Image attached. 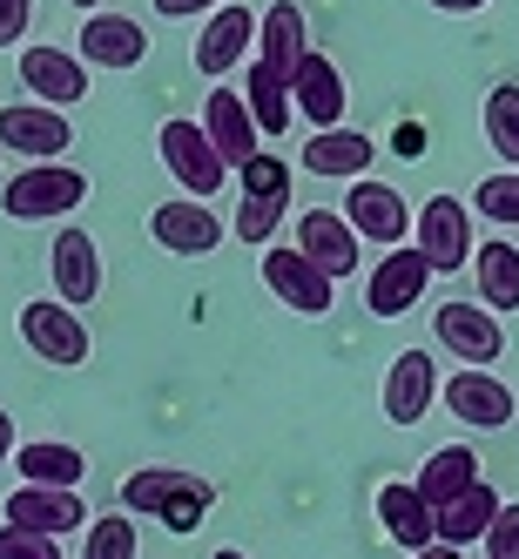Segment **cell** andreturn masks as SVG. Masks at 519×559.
Masks as SVG:
<instances>
[{
  "instance_id": "cell-39",
  "label": "cell",
  "mask_w": 519,
  "mask_h": 559,
  "mask_svg": "<svg viewBox=\"0 0 519 559\" xmlns=\"http://www.w3.org/2000/svg\"><path fill=\"white\" fill-rule=\"evenodd\" d=\"M14 452H21V445H14V418H8V412H0V465H8Z\"/></svg>"
},
{
  "instance_id": "cell-42",
  "label": "cell",
  "mask_w": 519,
  "mask_h": 559,
  "mask_svg": "<svg viewBox=\"0 0 519 559\" xmlns=\"http://www.w3.org/2000/svg\"><path fill=\"white\" fill-rule=\"evenodd\" d=\"M210 559H250V552H236V546H216V552H210Z\"/></svg>"
},
{
  "instance_id": "cell-30",
  "label": "cell",
  "mask_w": 519,
  "mask_h": 559,
  "mask_svg": "<svg viewBox=\"0 0 519 559\" xmlns=\"http://www.w3.org/2000/svg\"><path fill=\"white\" fill-rule=\"evenodd\" d=\"M244 102H250V115H257V129H263V135H284V129L297 122L291 82H276L263 61H250V88H244Z\"/></svg>"
},
{
  "instance_id": "cell-16",
  "label": "cell",
  "mask_w": 519,
  "mask_h": 559,
  "mask_svg": "<svg viewBox=\"0 0 519 559\" xmlns=\"http://www.w3.org/2000/svg\"><path fill=\"white\" fill-rule=\"evenodd\" d=\"M438 405H446L459 425H472V431H499V425H512V391L493 378V371H452L446 384H438Z\"/></svg>"
},
{
  "instance_id": "cell-2",
  "label": "cell",
  "mask_w": 519,
  "mask_h": 559,
  "mask_svg": "<svg viewBox=\"0 0 519 559\" xmlns=\"http://www.w3.org/2000/svg\"><path fill=\"white\" fill-rule=\"evenodd\" d=\"M89 203V176L68 169V163H27L8 189H0V210L14 223H48V216H68Z\"/></svg>"
},
{
  "instance_id": "cell-25",
  "label": "cell",
  "mask_w": 519,
  "mask_h": 559,
  "mask_svg": "<svg viewBox=\"0 0 519 559\" xmlns=\"http://www.w3.org/2000/svg\"><path fill=\"white\" fill-rule=\"evenodd\" d=\"M371 155H378L371 135H357V129H325V135L304 142V169L325 176V182H365Z\"/></svg>"
},
{
  "instance_id": "cell-13",
  "label": "cell",
  "mask_w": 519,
  "mask_h": 559,
  "mask_svg": "<svg viewBox=\"0 0 519 559\" xmlns=\"http://www.w3.org/2000/svg\"><path fill=\"white\" fill-rule=\"evenodd\" d=\"M0 148H21L27 163H61V148H74V129L48 102H14L0 108Z\"/></svg>"
},
{
  "instance_id": "cell-41",
  "label": "cell",
  "mask_w": 519,
  "mask_h": 559,
  "mask_svg": "<svg viewBox=\"0 0 519 559\" xmlns=\"http://www.w3.org/2000/svg\"><path fill=\"white\" fill-rule=\"evenodd\" d=\"M412 559H465L459 546H425V552H412Z\"/></svg>"
},
{
  "instance_id": "cell-4",
  "label": "cell",
  "mask_w": 519,
  "mask_h": 559,
  "mask_svg": "<svg viewBox=\"0 0 519 559\" xmlns=\"http://www.w3.org/2000/svg\"><path fill=\"white\" fill-rule=\"evenodd\" d=\"M21 337H27V350L42 357V365H55V371L89 365V350H95V337H89V324H82V310H68L61 297H34V304H21Z\"/></svg>"
},
{
  "instance_id": "cell-5",
  "label": "cell",
  "mask_w": 519,
  "mask_h": 559,
  "mask_svg": "<svg viewBox=\"0 0 519 559\" xmlns=\"http://www.w3.org/2000/svg\"><path fill=\"white\" fill-rule=\"evenodd\" d=\"M155 148H163V163H169L176 189H182V195H196V203H210V195L223 189V176H229V163L216 155L210 129H203V122H189V115H176V122H163V135H155Z\"/></svg>"
},
{
  "instance_id": "cell-28",
  "label": "cell",
  "mask_w": 519,
  "mask_h": 559,
  "mask_svg": "<svg viewBox=\"0 0 519 559\" xmlns=\"http://www.w3.org/2000/svg\"><path fill=\"white\" fill-rule=\"evenodd\" d=\"M412 486L425 492V506L438 512V506H452L459 492H472L479 486V452L472 445H438L432 459H425V472L412 478Z\"/></svg>"
},
{
  "instance_id": "cell-1",
  "label": "cell",
  "mask_w": 519,
  "mask_h": 559,
  "mask_svg": "<svg viewBox=\"0 0 519 559\" xmlns=\"http://www.w3.org/2000/svg\"><path fill=\"white\" fill-rule=\"evenodd\" d=\"M210 506H216V486L203 472L149 465V472L122 478V512H142V519H155V526H169V533H196Z\"/></svg>"
},
{
  "instance_id": "cell-10",
  "label": "cell",
  "mask_w": 519,
  "mask_h": 559,
  "mask_svg": "<svg viewBox=\"0 0 519 559\" xmlns=\"http://www.w3.org/2000/svg\"><path fill=\"white\" fill-rule=\"evenodd\" d=\"M149 236L169 257H216L223 250V216L210 203H196V195H176V203H155Z\"/></svg>"
},
{
  "instance_id": "cell-36",
  "label": "cell",
  "mask_w": 519,
  "mask_h": 559,
  "mask_svg": "<svg viewBox=\"0 0 519 559\" xmlns=\"http://www.w3.org/2000/svg\"><path fill=\"white\" fill-rule=\"evenodd\" d=\"M486 559H519V506H506L499 526L486 533Z\"/></svg>"
},
{
  "instance_id": "cell-21",
  "label": "cell",
  "mask_w": 519,
  "mask_h": 559,
  "mask_svg": "<svg viewBox=\"0 0 519 559\" xmlns=\"http://www.w3.org/2000/svg\"><path fill=\"white\" fill-rule=\"evenodd\" d=\"M432 397H438V365L425 350H398L391 371H385V418L391 425H418L432 412Z\"/></svg>"
},
{
  "instance_id": "cell-38",
  "label": "cell",
  "mask_w": 519,
  "mask_h": 559,
  "mask_svg": "<svg viewBox=\"0 0 519 559\" xmlns=\"http://www.w3.org/2000/svg\"><path fill=\"white\" fill-rule=\"evenodd\" d=\"M398 155H405V163H418V155H425V129H418V122L398 129Z\"/></svg>"
},
{
  "instance_id": "cell-37",
  "label": "cell",
  "mask_w": 519,
  "mask_h": 559,
  "mask_svg": "<svg viewBox=\"0 0 519 559\" xmlns=\"http://www.w3.org/2000/svg\"><path fill=\"white\" fill-rule=\"evenodd\" d=\"M223 0H155V14L163 21H189V14H216Z\"/></svg>"
},
{
  "instance_id": "cell-22",
  "label": "cell",
  "mask_w": 519,
  "mask_h": 559,
  "mask_svg": "<svg viewBox=\"0 0 519 559\" xmlns=\"http://www.w3.org/2000/svg\"><path fill=\"white\" fill-rule=\"evenodd\" d=\"M297 250L338 284V276L357 270V229L344 223V210H304V223H297Z\"/></svg>"
},
{
  "instance_id": "cell-23",
  "label": "cell",
  "mask_w": 519,
  "mask_h": 559,
  "mask_svg": "<svg viewBox=\"0 0 519 559\" xmlns=\"http://www.w3.org/2000/svg\"><path fill=\"white\" fill-rule=\"evenodd\" d=\"M82 61L89 68H142L149 61V34L129 14H89L82 21Z\"/></svg>"
},
{
  "instance_id": "cell-3",
  "label": "cell",
  "mask_w": 519,
  "mask_h": 559,
  "mask_svg": "<svg viewBox=\"0 0 519 559\" xmlns=\"http://www.w3.org/2000/svg\"><path fill=\"white\" fill-rule=\"evenodd\" d=\"M244 176V203H236V236L257 250H270V236L284 229L291 216V163L284 155H257L250 169H236Z\"/></svg>"
},
{
  "instance_id": "cell-24",
  "label": "cell",
  "mask_w": 519,
  "mask_h": 559,
  "mask_svg": "<svg viewBox=\"0 0 519 559\" xmlns=\"http://www.w3.org/2000/svg\"><path fill=\"white\" fill-rule=\"evenodd\" d=\"M378 526L405 546V552H425V546H438V512L425 506V492L412 486V478H398V486H385L378 492Z\"/></svg>"
},
{
  "instance_id": "cell-34",
  "label": "cell",
  "mask_w": 519,
  "mask_h": 559,
  "mask_svg": "<svg viewBox=\"0 0 519 559\" xmlns=\"http://www.w3.org/2000/svg\"><path fill=\"white\" fill-rule=\"evenodd\" d=\"M0 559H61V539H48V533H21V526H0Z\"/></svg>"
},
{
  "instance_id": "cell-29",
  "label": "cell",
  "mask_w": 519,
  "mask_h": 559,
  "mask_svg": "<svg viewBox=\"0 0 519 559\" xmlns=\"http://www.w3.org/2000/svg\"><path fill=\"white\" fill-rule=\"evenodd\" d=\"M472 276H479V304H486L493 317H499V310H519V250L506 243V236H493V243H479V257H472Z\"/></svg>"
},
{
  "instance_id": "cell-27",
  "label": "cell",
  "mask_w": 519,
  "mask_h": 559,
  "mask_svg": "<svg viewBox=\"0 0 519 559\" xmlns=\"http://www.w3.org/2000/svg\"><path fill=\"white\" fill-rule=\"evenodd\" d=\"M14 472H21V486H68V492H82L89 459L74 445H61V438H34V445L14 452Z\"/></svg>"
},
{
  "instance_id": "cell-9",
  "label": "cell",
  "mask_w": 519,
  "mask_h": 559,
  "mask_svg": "<svg viewBox=\"0 0 519 559\" xmlns=\"http://www.w3.org/2000/svg\"><path fill=\"white\" fill-rule=\"evenodd\" d=\"M263 284H270L276 304L297 310V317H325L331 310V276L317 270L297 243H270L263 250Z\"/></svg>"
},
{
  "instance_id": "cell-26",
  "label": "cell",
  "mask_w": 519,
  "mask_h": 559,
  "mask_svg": "<svg viewBox=\"0 0 519 559\" xmlns=\"http://www.w3.org/2000/svg\"><path fill=\"white\" fill-rule=\"evenodd\" d=\"M499 512H506V499L486 486V478H479L472 492H459L452 506H438V546H459V552H465L472 539L486 546V533L499 526Z\"/></svg>"
},
{
  "instance_id": "cell-32",
  "label": "cell",
  "mask_w": 519,
  "mask_h": 559,
  "mask_svg": "<svg viewBox=\"0 0 519 559\" xmlns=\"http://www.w3.org/2000/svg\"><path fill=\"white\" fill-rule=\"evenodd\" d=\"M472 210L479 216H486V223H519V169H499V176H486V182H479L472 189Z\"/></svg>"
},
{
  "instance_id": "cell-18",
  "label": "cell",
  "mask_w": 519,
  "mask_h": 559,
  "mask_svg": "<svg viewBox=\"0 0 519 559\" xmlns=\"http://www.w3.org/2000/svg\"><path fill=\"white\" fill-rule=\"evenodd\" d=\"M310 41V27H304V8L297 0H270L263 21H257V61L276 74V82H297V68H304V48Z\"/></svg>"
},
{
  "instance_id": "cell-12",
  "label": "cell",
  "mask_w": 519,
  "mask_h": 559,
  "mask_svg": "<svg viewBox=\"0 0 519 559\" xmlns=\"http://www.w3.org/2000/svg\"><path fill=\"white\" fill-rule=\"evenodd\" d=\"M21 88L48 108H74V102H89V61L34 41V48H21Z\"/></svg>"
},
{
  "instance_id": "cell-17",
  "label": "cell",
  "mask_w": 519,
  "mask_h": 559,
  "mask_svg": "<svg viewBox=\"0 0 519 559\" xmlns=\"http://www.w3.org/2000/svg\"><path fill=\"white\" fill-rule=\"evenodd\" d=\"M203 129H210V142H216V155L229 169H250L257 163V115H250V102H244V88H210V102H203Z\"/></svg>"
},
{
  "instance_id": "cell-35",
  "label": "cell",
  "mask_w": 519,
  "mask_h": 559,
  "mask_svg": "<svg viewBox=\"0 0 519 559\" xmlns=\"http://www.w3.org/2000/svg\"><path fill=\"white\" fill-rule=\"evenodd\" d=\"M34 27V0H0V48H21Z\"/></svg>"
},
{
  "instance_id": "cell-8",
  "label": "cell",
  "mask_w": 519,
  "mask_h": 559,
  "mask_svg": "<svg viewBox=\"0 0 519 559\" xmlns=\"http://www.w3.org/2000/svg\"><path fill=\"white\" fill-rule=\"evenodd\" d=\"M0 519H8V526H21V533H48V539L89 533V526H95V519H89V499L68 492V486H21V492H8Z\"/></svg>"
},
{
  "instance_id": "cell-19",
  "label": "cell",
  "mask_w": 519,
  "mask_h": 559,
  "mask_svg": "<svg viewBox=\"0 0 519 559\" xmlns=\"http://www.w3.org/2000/svg\"><path fill=\"white\" fill-rule=\"evenodd\" d=\"M291 102H297V115L325 135V129H344V74H338V61L331 55H304V68H297V82H291Z\"/></svg>"
},
{
  "instance_id": "cell-14",
  "label": "cell",
  "mask_w": 519,
  "mask_h": 559,
  "mask_svg": "<svg viewBox=\"0 0 519 559\" xmlns=\"http://www.w3.org/2000/svg\"><path fill=\"white\" fill-rule=\"evenodd\" d=\"M48 270H55V297L68 310H89L102 297V250H95V236L82 223H68L55 236V250H48Z\"/></svg>"
},
{
  "instance_id": "cell-20",
  "label": "cell",
  "mask_w": 519,
  "mask_h": 559,
  "mask_svg": "<svg viewBox=\"0 0 519 559\" xmlns=\"http://www.w3.org/2000/svg\"><path fill=\"white\" fill-rule=\"evenodd\" d=\"M250 41H257V21H250V8H236V0H223V8L210 14V27L196 34V74H210V82H223V74L250 55Z\"/></svg>"
},
{
  "instance_id": "cell-33",
  "label": "cell",
  "mask_w": 519,
  "mask_h": 559,
  "mask_svg": "<svg viewBox=\"0 0 519 559\" xmlns=\"http://www.w3.org/2000/svg\"><path fill=\"white\" fill-rule=\"evenodd\" d=\"M82 559H135V526H129V512H102L95 526H89Z\"/></svg>"
},
{
  "instance_id": "cell-40",
  "label": "cell",
  "mask_w": 519,
  "mask_h": 559,
  "mask_svg": "<svg viewBox=\"0 0 519 559\" xmlns=\"http://www.w3.org/2000/svg\"><path fill=\"white\" fill-rule=\"evenodd\" d=\"M432 8H438V14H479L486 0H432Z\"/></svg>"
},
{
  "instance_id": "cell-43",
  "label": "cell",
  "mask_w": 519,
  "mask_h": 559,
  "mask_svg": "<svg viewBox=\"0 0 519 559\" xmlns=\"http://www.w3.org/2000/svg\"><path fill=\"white\" fill-rule=\"evenodd\" d=\"M74 8H95V0H74Z\"/></svg>"
},
{
  "instance_id": "cell-15",
  "label": "cell",
  "mask_w": 519,
  "mask_h": 559,
  "mask_svg": "<svg viewBox=\"0 0 519 559\" xmlns=\"http://www.w3.org/2000/svg\"><path fill=\"white\" fill-rule=\"evenodd\" d=\"M432 276H438V270L425 263V250H418V243H412V250L398 243V250H391V257H378V270H371V284H365V310H371V317H405V310L425 297Z\"/></svg>"
},
{
  "instance_id": "cell-6",
  "label": "cell",
  "mask_w": 519,
  "mask_h": 559,
  "mask_svg": "<svg viewBox=\"0 0 519 559\" xmlns=\"http://www.w3.org/2000/svg\"><path fill=\"white\" fill-rule=\"evenodd\" d=\"M412 229H418V250H425V263L438 276H452V270H465L479 257V236H472V216H465L459 195H432V203H418Z\"/></svg>"
},
{
  "instance_id": "cell-7",
  "label": "cell",
  "mask_w": 519,
  "mask_h": 559,
  "mask_svg": "<svg viewBox=\"0 0 519 559\" xmlns=\"http://www.w3.org/2000/svg\"><path fill=\"white\" fill-rule=\"evenodd\" d=\"M432 337L446 344L465 371L499 365V350H506V324H499L493 310H472V304H438L432 310Z\"/></svg>"
},
{
  "instance_id": "cell-31",
  "label": "cell",
  "mask_w": 519,
  "mask_h": 559,
  "mask_svg": "<svg viewBox=\"0 0 519 559\" xmlns=\"http://www.w3.org/2000/svg\"><path fill=\"white\" fill-rule=\"evenodd\" d=\"M486 142L506 169H519V82H499L486 95Z\"/></svg>"
},
{
  "instance_id": "cell-11",
  "label": "cell",
  "mask_w": 519,
  "mask_h": 559,
  "mask_svg": "<svg viewBox=\"0 0 519 559\" xmlns=\"http://www.w3.org/2000/svg\"><path fill=\"white\" fill-rule=\"evenodd\" d=\"M344 223L357 229V243L398 250V243H405V229H412V210H405V195H398L391 182L365 176V182H351V195H344Z\"/></svg>"
}]
</instances>
